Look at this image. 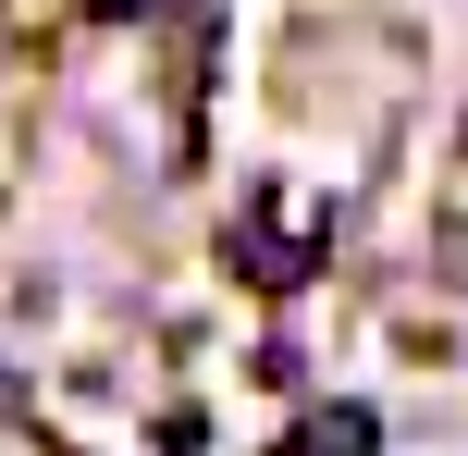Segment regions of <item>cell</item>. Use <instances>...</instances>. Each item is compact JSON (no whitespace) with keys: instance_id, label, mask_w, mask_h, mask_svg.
Here are the masks:
<instances>
[{"instance_id":"cell-1","label":"cell","mask_w":468,"mask_h":456,"mask_svg":"<svg viewBox=\"0 0 468 456\" xmlns=\"http://www.w3.org/2000/svg\"><path fill=\"white\" fill-rule=\"evenodd\" d=\"M321 235H333V210H321V186H271V210H259V235H247V260H259V271H283V284H296V271L321 260Z\"/></svg>"},{"instance_id":"cell-2","label":"cell","mask_w":468,"mask_h":456,"mask_svg":"<svg viewBox=\"0 0 468 456\" xmlns=\"http://www.w3.org/2000/svg\"><path fill=\"white\" fill-rule=\"evenodd\" d=\"M296 456H382V432H370L357 408H308V419H296Z\"/></svg>"}]
</instances>
